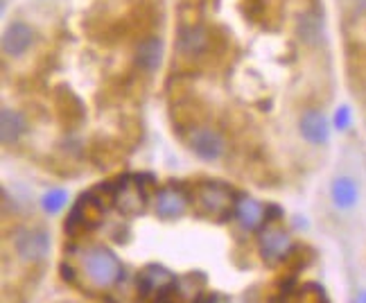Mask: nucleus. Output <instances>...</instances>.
<instances>
[{
  "instance_id": "7ed1b4c3",
  "label": "nucleus",
  "mask_w": 366,
  "mask_h": 303,
  "mask_svg": "<svg viewBox=\"0 0 366 303\" xmlns=\"http://www.w3.org/2000/svg\"><path fill=\"white\" fill-rule=\"evenodd\" d=\"M188 145L202 161H219L227 152L224 136L210 127H194L188 134Z\"/></svg>"
},
{
  "instance_id": "4be33fe9",
  "label": "nucleus",
  "mask_w": 366,
  "mask_h": 303,
  "mask_svg": "<svg viewBox=\"0 0 366 303\" xmlns=\"http://www.w3.org/2000/svg\"><path fill=\"white\" fill-rule=\"evenodd\" d=\"M353 303H366V290H364V292H360V294L353 299Z\"/></svg>"
},
{
  "instance_id": "a211bd4d",
  "label": "nucleus",
  "mask_w": 366,
  "mask_h": 303,
  "mask_svg": "<svg viewBox=\"0 0 366 303\" xmlns=\"http://www.w3.org/2000/svg\"><path fill=\"white\" fill-rule=\"evenodd\" d=\"M66 199H68L66 190L54 188V190H48V192H46L44 199H41V206H44V211H46V213H59V211L64 209V206H66Z\"/></svg>"
},
{
  "instance_id": "20e7f679",
  "label": "nucleus",
  "mask_w": 366,
  "mask_h": 303,
  "mask_svg": "<svg viewBox=\"0 0 366 303\" xmlns=\"http://www.w3.org/2000/svg\"><path fill=\"white\" fill-rule=\"evenodd\" d=\"M177 279L170 269H165L161 265H147L140 269L138 279H136V285H138V292L143 299H149L154 294H165L170 292L174 287Z\"/></svg>"
},
{
  "instance_id": "6ab92c4d",
  "label": "nucleus",
  "mask_w": 366,
  "mask_h": 303,
  "mask_svg": "<svg viewBox=\"0 0 366 303\" xmlns=\"http://www.w3.org/2000/svg\"><path fill=\"white\" fill-rule=\"evenodd\" d=\"M335 127L340 129V131H344V129L350 127V109L346 104L337 109V114H335Z\"/></svg>"
},
{
  "instance_id": "1a4fd4ad",
  "label": "nucleus",
  "mask_w": 366,
  "mask_h": 303,
  "mask_svg": "<svg viewBox=\"0 0 366 303\" xmlns=\"http://www.w3.org/2000/svg\"><path fill=\"white\" fill-rule=\"evenodd\" d=\"M301 136L310 145H326L330 141V125L328 118L323 116L319 109H307L301 116Z\"/></svg>"
},
{
  "instance_id": "aec40b11",
  "label": "nucleus",
  "mask_w": 366,
  "mask_h": 303,
  "mask_svg": "<svg viewBox=\"0 0 366 303\" xmlns=\"http://www.w3.org/2000/svg\"><path fill=\"white\" fill-rule=\"evenodd\" d=\"M348 7L355 16H364L366 14V0H348Z\"/></svg>"
},
{
  "instance_id": "2eb2a0df",
  "label": "nucleus",
  "mask_w": 366,
  "mask_h": 303,
  "mask_svg": "<svg viewBox=\"0 0 366 303\" xmlns=\"http://www.w3.org/2000/svg\"><path fill=\"white\" fill-rule=\"evenodd\" d=\"M25 129H27V122L23 114L14 111V109H3V111H0V136H3L5 145L16 143L25 134Z\"/></svg>"
},
{
  "instance_id": "dca6fc26",
  "label": "nucleus",
  "mask_w": 366,
  "mask_h": 303,
  "mask_svg": "<svg viewBox=\"0 0 366 303\" xmlns=\"http://www.w3.org/2000/svg\"><path fill=\"white\" fill-rule=\"evenodd\" d=\"M57 106H59V114L64 118V122L68 125H79L81 118H84V106L79 102L77 95L70 91V89H61L57 95Z\"/></svg>"
},
{
  "instance_id": "f3484780",
  "label": "nucleus",
  "mask_w": 366,
  "mask_h": 303,
  "mask_svg": "<svg viewBox=\"0 0 366 303\" xmlns=\"http://www.w3.org/2000/svg\"><path fill=\"white\" fill-rule=\"evenodd\" d=\"M299 36L305 41V44H315V41L321 36V19L317 14H303L299 19Z\"/></svg>"
},
{
  "instance_id": "423d86ee",
  "label": "nucleus",
  "mask_w": 366,
  "mask_h": 303,
  "mask_svg": "<svg viewBox=\"0 0 366 303\" xmlns=\"http://www.w3.org/2000/svg\"><path fill=\"white\" fill-rule=\"evenodd\" d=\"M50 249V238L46 231L39 229H27L21 231L16 238V254L25 260V263H39L48 256Z\"/></svg>"
},
{
  "instance_id": "0eeeda50",
  "label": "nucleus",
  "mask_w": 366,
  "mask_h": 303,
  "mask_svg": "<svg viewBox=\"0 0 366 303\" xmlns=\"http://www.w3.org/2000/svg\"><path fill=\"white\" fill-rule=\"evenodd\" d=\"M177 44L183 57H202L208 48V32L197 21H183Z\"/></svg>"
},
{
  "instance_id": "4468645a",
  "label": "nucleus",
  "mask_w": 366,
  "mask_h": 303,
  "mask_svg": "<svg viewBox=\"0 0 366 303\" xmlns=\"http://www.w3.org/2000/svg\"><path fill=\"white\" fill-rule=\"evenodd\" d=\"M264 215L267 213L262 209V204L251 197H242L235 204V217H237V222H240V227L247 231H256L264 222Z\"/></svg>"
},
{
  "instance_id": "9d476101",
  "label": "nucleus",
  "mask_w": 366,
  "mask_h": 303,
  "mask_svg": "<svg viewBox=\"0 0 366 303\" xmlns=\"http://www.w3.org/2000/svg\"><path fill=\"white\" fill-rule=\"evenodd\" d=\"M114 202H116V206L124 215H140V213L145 211L147 197H145L143 188H140V184L124 182V184L118 186Z\"/></svg>"
},
{
  "instance_id": "f257e3e1",
  "label": "nucleus",
  "mask_w": 366,
  "mask_h": 303,
  "mask_svg": "<svg viewBox=\"0 0 366 303\" xmlns=\"http://www.w3.org/2000/svg\"><path fill=\"white\" fill-rule=\"evenodd\" d=\"M81 272L97 290H109L122 279V265L116 254L102 244L89 247L81 252Z\"/></svg>"
},
{
  "instance_id": "f8f14e48",
  "label": "nucleus",
  "mask_w": 366,
  "mask_h": 303,
  "mask_svg": "<svg viewBox=\"0 0 366 303\" xmlns=\"http://www.w3.org/2000/svg\"><path fill=\"white\" fill-rule=\"evenodd\" d=\"M163 57V41L159 36H145L136 48V64L140 71L154 73L161 66Z\"/></svg>"
},
{
  "instance_id": "39448f33",
  "label": "nucleus",
  "mask_w": 366,
  "mask_h": 303,
  "mask_svg": "<svg viewBox=\"0 0 366 303\" xmlns=\"http://www.w3.org/2000/svg\"><path fill=\"white\" fill-rule=\"evenodd\" d=\"M290 252H292V238L283 229L267 227L260 233V254L269 265L280 263V260L290 256Z\"/></svg>"
},
{
  "instance_id": "f03ea898",
  "label": "nucleus",
  "mask_w": 366,
  "mask_h": 303,
  "mask_svg": "<svg viewBox=\"0 0 366 303\" xmlns=\"http://www.w3.org/2000/svg\"><path fill=\"white\" fill-rule=\"evenodd\" d=\"M197 206H199V211L204 215L215 219H227L231 213H235V202L231 190L217 182L202 184L197 188Z\"/></svg>"
},
{
  "instance_id": "ddd939ff",
  "label": "nucleus",
  "mask_w": 366,
  "mask_h": 303,
  "mask_svg": "<svg viewBox=\"0 0 366 303\" xmlns=\"http://www.w3.org/2000/svg\"><path fill=\"white\" fill-rule=\"evenodd\" d=\"M32 46V30L25 23L16 21L7 27L5 39H3V48L11 57H21V54Z\"/></svg>"
},
{
  "instance_id": "412c9836",
  "label": "nucleus",
  "mask_w": 366,
  "mask_h": 303,
  "mask_svg": "<svg viewBox=\"0 0 366 303\" xmlns=\"http://www.w3.org/2000/svg\"><path fill=\"white\" fill-rule=\"evenodd\" d=\"M204 303H231L227 297H222V294H213V297H208Z\"/></svg>"
},
{
  "instance_id": "9b49d317",
  "label": "nucleus",
  "mask_w": 366,
  "mask_h": 303,
  "mask_svg": "<svg viewBox=\"0 0 366 303\" xmlns=\"http://www.w3.org/2000/svg\"><path fill=\"white\" fill-rule=\"evenodd\" d=\"M330 197H332V204L337 206V209L350 211L360 199V186H357V182L353 177L342 174V177H337L332 182Z\"/></svg>"
},
{
  "instance_id": "6e6552de",
  "label": "nucleus",
  "mask_w": 366,
  "mask_h": 303,
  "mask_svg": "<svg viewBox=\"0 0 366 303\" xmlns=\"http://www.w3.org/2000/svg\"><path fill=\"white\" fill-rule=\"evenodd\" d=\"M186 209H188V197L181 188L167 186V188H161L157 192L154 211H157V215L161 219H177L186 213Z\"/></svg>"
}]
</instances>
